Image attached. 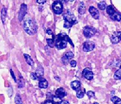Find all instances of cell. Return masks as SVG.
<instances>
[{
    "instance_id": "10",
    "label": "cell",
    "mask_w": 121,
    "mask_h": 104,
    "mask_svg": "<svg viewBox=\"0 0 121 104\" xmlns=\"http://www.w3.org/2000/svg\"><path fill=\"white\" fill-rule=\"evenodd\" d=\"M112 43L113 45H115V44L119 43V42L121 41V32L119 31V32H114L112 36H111L110 38Z\"/></svg>"
},
{
    "instance_id": "35",
    "label": "cell",
    "mask_w": 121,
    "mask_h": 104,
    "mask_svg": "<svg viewBox=\"0 0 121 104\" xmlns=\"http://www.w3.org/2000/svg\"><path fill=\"white\" fill-rule=\"evenodd\" d=\"M37 2L39 4H44L46 2V0H37Z\"/></svg>"
},
{
    "instance_id": "33",
    "label": "cell",
    "mask_w": 121,
    "mask_h": 104,
    "mask_svg": "<svg viewBox=\"0 0 121 104\" xmlns=\"http://www.w3.org/2000/svg\"><path fill=\"white\" fill-rule=\"evenodd\" d=\"M46 32H47V34H48L49 35H52V36L53 34H53L52 31V30L49 28H48L47 30H46Z\"/></svg>"
},
{
    "instance_id": "37",
    "label": "cell",
    "mask_w": 121,
    "mask_h": 104,
    "mask_svg": "<svg viewBox=\"0 0 121 104\" xmlns=\"http://www.w3.org/2000/svg\"><path fill=\"white\" fill-rule=\"evenodd\" d=\"M54 78L55 79H57V81H60V79H59V78L58 76H55Z\"/></svg>"
},
{
    "instance_id": "26",
    "label": "cell",
    "mask_w": 121,
    "mask_h": 104,
    "mask_svg": "<svg viewBox=\"0 0 121 104\" xmlns=\"http://www.w3.org/2000/svg\"><path fill=\"white\" fill-rule=\"evenodd\" d=\"M15 102L16 104H23L20 95L19 94H17V95H16L15 98Z\"/></svg>"
},
{
    "instance_id": "9",
    "label": "cell",
    "mask_w": 121,
    "mask_h": 104,
    "mask_svg": "<svg viewBox=\"0 0 121 104\" xmlns=\"http://www.w3.org/2000/svg\"><path fill=\"white\" fill-rule=\"evenodd\" d=\"M95 47V45L92 41H86L83 43V50L85 52L92 51Z\"/></svg>"
},
{
    "instance_id": "7",
    "label": "cell",
    "mask_w": 121,
    "mask_h": 104,
    "mask_svg": "<svg viewBox=\"0 0 121 104\" xmlns=\"http://www.w3.org/2000/svg\"><path fill=\"white\" fill-rule=\"evenodd\" d=\"M82 75L85 79L91 81L93 79V72H92V70L90 68H85L83 69V72H82Z\"/></svg>"
},
{
    "instance_id": "19",
    "label": "cell",
    "mask_w": 121,
    "mask_h": 104,
    "mask_svg": "<svg viewBox=\"0 0 121 104\" xmlns=\"http://www.w3.org/2000/svg\"><path fill=\"white\" fill-rule=\"evenodd\" d=\"M6 13H7V9H6V8L3 7L2 8L1 13V20L3 24H4V22H5Z\"/></svg>"
},
{
    "instance_id": "20",
    "label": "cell",
    "mask_w": 121,
    "mask_h": 104,
    "mask_svg": "<svg viewBox=\"0 0 121 104\" xmlns=\"http://www.w3.org/2000/svg\"><path fill=\"white\" fill-rule=\"evenodd\" d=\"M113 78L116 80H121V69H119L115 72L113 75Z\"/></svg>"
},
{
    "instance_id": "32",
    "label": "cell",
    "mask_w": 121,
    "mask_h": 104,
    "mask_svg": "<svg viewBox=\"0 0 121 104\" xmlns=\"http://www.w3.org/2000/svg\"><path fill=\"white\" fill-rule=\"evenodd\" d=\"M10 73H11V76H12V78H13V79H14V81H15V82H17V79L15 78V74H14V72H13V71L12 70V69H10Z\"/></svg>"
},
{
    "instance_id": "21",
    "label": "cell",
    "mask_w": 121,
    "mask_h": 104,
    "mask_svg": "<svg viewBox=\"0 0 121 104\" xmlns=\"http://www.w3.org/2000/svg\"><path fill=\"white\" fill-rule=\"evenodd\" d=\"M85 95V91H83L81 90V88L76 90V97L78 99H82Z\"/></svg>"
},
{
    "instance_id": "11",
    "label": "cell",
    "mask_w": 121,
    "mask_h": 104,
    "mask_svg": "<svg viewBox=\"0 0 121 104\" xmlns=\"http://www.w3.org/2000/svg\"><path fill=\"white\" fill-rule=\"evenodd\" d=\"M74 57V54L71 51H68L67 53L64 54V55L62 57L61 60L62 62L64 65H68V63L70 62L69 61L71 59H72Z\"/></svg>"
},
{
    "instance_id": "25",
    "label": "cell",
    "mask_w": 121,
    "mask_h": 104,
    "mask_svg": "<svg viewBox=\"0 0 121 104\" xmlns=\"http://www.w3.org/2000/svg\"><path fill=\"white\" fill-rule=\"evenodd\" d=\"M61 99H60V98L58 97L56 95H54V96L52 97V101L56 104H60V102H62Z\"/></svg>"
},
{
    "instance_id": "5",
    "label": "cell",
    "mask_w": 121,
    "mask_h": 104,
    "mask_svg": "<svg viewBox=\"0 0 121 104\" xmlns=\"http://www.w3.org/2000/svg\"><path fill=\"white\" fill-rule=\"evenodd\" d=\"M96 29L91 26H86L83 29V34L86 38L89 39L96 34Z\"/></svg>"
},
{
    "instance_id": "40",
    "label": "cell",
    "mask_w": 121,
    "mask_h": 104,
    "mask_svg": "<svg viewBox=\"0 0 121 104\" xmlns=\"http://www.w3.org/2000/svg\"><path fill=\"white\" fill-rule=\"evenodd\" d=\"M58 1H62V0H58Z\"/></svg>"
},
{
    "instance_id": "17",
    "label": "cell",
    "mask_w": 121,
    "mask_h": 104,
    "mask_svg": "<svg viewBox=\"0 0 121 104\" xmlns=\"http://www.w3.org/2000/svg\"><path fill=\"white\" fill-rule=\"evenodd\" d=\"M86 11V6L85 3L83 2L79 3V6H78V12L80 15H83Z\"/></svg>"
},
{
    "instance_id": "4",
    "label": "cell",
    "mask_w": 121,
    "mask_h": 104,
    "mask_svg": "<svg viewBox=\"0 0 121 104\" xmlns=\"http://www.w3.org/2000/svg\"><path fill=\"white\" fill-rule=\"evenodd\" d=\"M106 11L108 15L110 17V19H112L113 20L118 21V22L121 20V13H119V11H116L112 5L108 6L106 8Z\"/></svg>"
},
{
    "instance_id": "13",
    "label": "cell",
    "mask_w": 121,
    "mask_h": 104,
    "mask_svg": "<svg viewBox=\"0 0 121 104\" xmlns=\"http://www.w3.org/2000/svg\"><path fill=\"white\" fill-rule=\"evenodd\" d=\"M55 95L59 97V98H60V99H62L64 97H66L67 93H66V91H65V89L63 88H59L58 89H57V90L55 92Z\"/></svg>"
},
{
    "instance_id": "31",
    "label": "cell",
    "mask_w": 121,
    "mask_h": 104,
    "mask_svg": "<svg viewBox=\"0 0 121 104\" xmlns=\"http://www.w3.org/2000/svg\"><path fill=\"white\" fill-rule=\"evenodd\" d=\"M70 65L72 67H75L76 66V64H77V63L76 62L75 60H71L69 62Z\"/></svg>"
},
{
    "instance_id": "6",
    "label": "cell",
    "mask_w": 121,
    "mask_h": 104,
    "mask_svg": "<svg viewBox=\"0 0 121 104\" xmlns=\"http://www.w3.org/2000/svg\"><path fill=\"white\" fill-rule=\"evenodd\" d=\"M52 8L54 13L57 15H60L62 13L63 11V5H62L61 1H56L52 5Z\"/></svg>"
},
{
    "instance_id": "12",
    "label": "cell",
    "mask_w": 121,
    "mask_h": 104,
    "mask_svg": "<svg viewBox=\"0 0 121 104\" xmlns=\"http://www.w3.org/2000/svg\"><path fill=\"white\" fill-rule=\"evenodd\" d=\"M89 12L90 13V14L91 15L93 18L95 19H98L99 17H100V13H99V11L96 8L94 7V6H90L89 8Z\"/></svg>"
},
{
    "instance_id": "14",
    "label": "cell",
    "mask_w": 121,
    "mask_h": 104,
    "mask_svg": "<svg viewBox=\"0 0 121 104\" xmlns=\"http://www.w3.org/2000/svg\"><path fill=\"white\" fill-rule=\"evenodd\" d=\"M39 87L40 88H42V89H45L48 87V82L45 79L42 78L39 79Z\"/></svg>"
},
{
    "instance_id": "38",
    "label": "cell",
    "mask_w": 121,
    "mask_h": 104,
    "mask_svg": "<svg viewBox=\"0 0 121 104\" xmlns=\"http://www.w3.org/2000/svg\"><path fill=\"white\" fill-rule=\"evenodd\" d=\"M68 1H69L72 2V1H74V0H68Z\"/></svg>"
},
{
    "instance_id": "3",
    "label": "cell",
    "mask_w": 121,
    "mask_h": 104,
    "mask_svg": "<svg viewBox=\"0 0 121 104\" xmlns=\"http://www.w3.org/2000/svg\"><path fill=\"white\" fill-rule=\"evenodd\" d=\"M63 18L64 20V27L66 29L71 28L73 25L77 23V20L75 16L71 11L68 10L63 15Z\"/></svg>"
},
{
    "instance_id": "16",
    "label": "cell",
    "mask_w": 121,
    "mask_h": 104,
    "mask_svg": "<svg viewBox=\"0 0 121 104\" xmlns=\"http://www.w3.org/2000/svg\"><path fill=\"white\" fill-rule=\"evenodd\" d=\"M71 87L73 90L76 91L77 89L81 88V83L79 81H74L71 83Z\"/></svg>"
},
{
    "instance_id": "18",
    "label": "cell",
    "mask_w": 121,
    "mask_h": 104,
    "mask_svg": "<svg viewBox=\"0 0 121 104\" xmlns=\"http://www.w3.org/2000/svg\"><path fill=\"white\" fill-rule=\"evenodd\" d=\"M23 56H24V58L25 59V60H26V63H27L29 65H30V66H34V60H32V59L31 58V57H30V55L25 53L24 55H23Z\"/></svg>"
},
{
    "instance_id": "29",
    "label": "cell",
    "mask_w": 121,
    "mask_h": 104,
    "mask_svg": "<svg viewBox=\"0 0 121 104\" xmlns=\"http://www.w3.org/2000/svg\"><path fill=\"white\" fill-rule=\"evenodd\" d=\"M114 66L121 69V60H116L114 62Z\"/></svg>"
},
{
    "instance_id": "23",
    "label": "cell",
    "mask_w": 121,
    "mask_h": 104,
    "mask_svg": "<svg viewBox=\"0 0 121 104\" xmlns=\"http://www.w3.org/2000/svg\"><path fill=\"white\" fill-rule=\"evenodd\" d=\"M107 4H106L105 2L102 1L100 2L98 4V8L101 10H104L107 8Z\"/></svg>"
},
{
    "instance_id": "34",
    "label": "cell",
    "mask_w": 121,
    "mask_h": 104,
    "mask_svg": "<svg viewBox=\"0 0 121 104\" xmlns=\"http://www.w3.org/2000/svg\"><path fill=\"white\" fill-rule=\"evenodd\" d=\"M43 104H56L52 100H47L44 102Z\"/></svg>"
},
{
    "instance_id": "24",
    "label": "cell",
    "mask_w": 121,
    "mask_h": 104,
    "mask_svg": "<svg viewBox=\"0 0 121 104\" xmlns=\"http://www.w3.org/2000/svg\"><path fill=\"white\" fill-rule=\"evenodd\" d=\"M47 43L49 47L54 48L55 46V40L54 39H47Z\"/></svg>"
},
{
    "instance_id": "1",
    "label": "cell",
    "mask_w": 121,
    "mask_h": 104,
    "mask_svg": "<svg viewBox=\"0 0 121 104\" xmlns=\"http://www.w3.org/2000/svg\"><path fill=\"white\" fill-rule=\"evenodd\" d=\"M55 46L57 49L62 50L64 48H66L67 46V43L69 42L72 45L73 47H74L73 43L72 42L69 36L65 33H60L57 34L55 38Z\"/></svg>"
},
{
    "instance_id": "15",
    "label": "cell",
    "mask_w": 121,
    "mask_h": 104,
    "mask_svg": "<svg viewBox=\"0 0 121 104\" xmlns=\"http://www.w3.org/2000/svg\"><path fill=\"white\" fill-rule=\"evenodd\" d=\"M35 73L37 74V76H38V78H39V80L40 78H43V74H44V70H43V68L42 65H39L37 70H36Z\"/></svg>"
},
{
    "instance_id": "36",
    "label": "cell",
    "mask_w": 121,
    "mask_h": 104,
    "mask_svg": "<svg viewBox=\"0 0 121 104\" xmlns=\"http://www.w3.org/2000/svg\"><path fill=\"white\" fill-rule=\"evenodd\" d=\"M60 104H69V103L68 102V101L63 100V101H62L61 102H60Z\"/></svg>"
},
{
    "instance_id": "30",
    "label": "cell",
    "mask_w": 121,
    "mask_h": 104,
    "mask_svg": "<svg viewBox=\"0 0 121 104\" xmlns=\"http://www.w3.org/2000/svg\"><path fill=\"white\" fill-rule=\"evenodd\" d=\"M24 82H23V79L22 78V79H20V80H19L18 81V88H23V86H24Z\"/></svg>"
},
{
    "instance_id": "27",
    "label": "cell",
    "mask_w": 121,
    "mask_h": 104,
    "mask_svg": "<svg viewBox=\"0 0 121 104\" xmlns=\"http://www.w3.org/2000/svg\"><path fill=\"white\" fill-rule=\"evenodd\" d=\"M30 78L34 80L39 79V78H38V76H37V74H36L35 72H32V73L30 74Z\"/></svg>"
},
{
    "instance_id": "8",
    "label": "cell",
    "mask_w": 121,
    "mask_h": 104,
    "mask_svg": "<svg viewBox=\"0 0 121 104\" xmlns=\"http://www.w3.org/2000/svg\"><path fill=\"white\" fill-rule=\"evenodd\" d=\"M26 12H27V5L22 3L21 5L20 9L18 13V20L20 22L23 20V19L26 14Z\"/></svg>"
},
{
    "instance_id": "22",
    "label": "cell",
    "mask_w": 121,
    "mask_h": 104,
    "mask_svg": "<svg viewBox=\"0 0 121 104\" xmlns=\"http://www.w3.org/2000/svg\"><path fill=\"white\" fill-rule=\"evenodd\" d=\"M111 101L113 103V104H121V99L116 96L112 97Z\"/></svg>"
},
{
    "instance_id": "28",
    "label": "cell",
    "mask_w": 121,
    "mask_h": 104,
    "mask_svg": "<svg viewBox=\"0 0 121 104\" xmlns=\"http://www.w3.org/2000/svg\"><path fill=\"white\" fill-rule=\"evenodd\" d=\"M86 94L87 95H88V97L90 99L95 97V93L92 91H88V92H87Z\"/></svg>"
},
{
    "instance_id": "2",
    "label": "cell",
    "mask_w": 121,
    "mask_h": 104,
    "mask_svg": "<svg viewBox=\"0 0 121 104\" xmlns=\"http://www.w3.org/2000/svg\"><path fill=\"white\" fill-rule=\"evenodd\" d=\"M24 30L29 35H34L37 31V26L36 23L32 19H27L23 23Z\"/></svg>"
},
{
    "instance_id": "39",
    "label": "cell",
    "mask_w": 121,
    "mask_h": 104,
    "mask_svg": "<svg viewBox=\"0 0 121 104\" xmlns=\"http://www.w3.org/2000/svg\"><path fill=\"white\" fill-rule=\"evenodd\" d=\"M93 104H98V103H97V102H95Z\"/></svg>"
}]
</instances>
